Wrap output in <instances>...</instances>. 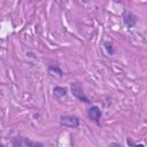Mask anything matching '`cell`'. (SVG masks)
I'll list each match as a JSON object with an SVG mask.
<instances>
[{
    "label": "cell",
    "mask_w": 147,
    "mask_h": 147,
    "mask_svg": "<svg viewBox=\"0 0 147 147\" xmlns=\"http://www.w3.org/2000/svg\"><path fill=\"white\" fill-rule=\"evenodd\" d=\"M49 71H51V72H52V71H56L60 76H62V71H61L57 67H49Z\"/></svg>",
    "instance_id": "cell-6"
},
{
    "label": "cell",
    "mask_w": 147,
    "mask_h": 147,
    "mask_svg": "<svg viewBox=\"0 0 147 147\" xmlns=\"http://www.w3.org/2000/svg\"><path fill=\"white\" fill-rule=\"evenodd\" d=\"M71 93H72V95H74L75 98H77V99L80 100V101H84V102H86V103H90V102H91L90 99L85 95V93H84L83 90L80 88V86L77 85V84H72V85H71Z\"/></svg>",
    "instance_id": "cell-1"
},
{
    "label": "cell",
    "mask_w": 147,
    "mask_h": 147,
    "mask_svg": "<svg viewBox=\"0 0 147 147\" xmlns=\"http://www.w3.org/2000/svg\"><path fill=\"white\" fill-rule=\"evenodd\" d=\"M61 124L70 126V127H77L79 125V119L76 116H62Z\"/></svg>",
    "instance_id": "cell-2"
},
{
    "label": "cell",
    "mask_w": 147,
    "mask_h": 147,
    "mask_svg": "<svg viewBox=\"0 0 147 147\" xmlns=\"http://www.w3.org/2000/svg\"><path fill=\"white\" fill-rule=\"evenodd\" d=\"M105 45H106V48H107V51H108V54H113V53H114V51H113L111 45H110L109 42H106Z\"/></svg>",
    "instance_id": "cell-7"
},
{
    "label": "cell",
    "mask_w": 147,
    "mask_h": 147,
    "mask_svg": "<svg viewBox=\"0 0 147 147\" xmlns=\"http://www.w3.org/2000/svg\"><path fill=\"white\" fill-rule=\"evenodd\" d=\"M53 92H54V95L56 98H62V96H64L67 94V88L65 87H61V86H55Z\"/></svg>",
    "instance_id": "cell-5"
},
{
    "label": "cell",
    "mask_w": 147,
    "mask_h": 147,
    "mask_svg": "<svg viewBox=\"0 0 147 147\" xmlns=\"http://www.w3.org/2000/svg\"><path fill=\"white\" fill-rule=\"evenodd\" d=\"M123 21L127 28H132L137 23V16L133 15L132 13H125V15L123 16Z\"/></svg>",
    "instance_id": "cell-3"
},
{
    "label": "cell",
    "mask_w": 147,
    "mask_h": 147,
    "mask_svg": "<svg viewBox=\"0 0 147 147\" xmlns=\"http://www.w3.org/2000/svg\"><path fill=\"white\" fill-rule=\"evenodd\" d=\"M109 147H122L119 144H117V142H111L110 145H109Z\"/></svg>",
    "instance_id": "cell-9"
},
{
    "label": "cell",
    "mask_w": 147,
    "mask_h": 147,
    "mask_svg": "<svg viewBox=\"0 0 147 147\" xmlns=\"http://www.w3.org/2000/svg\"><path fill=\"white\" fill-rule=\"evenodd\" d=\"M127 144H130L132 147H144V145H142V144H140V145H134L131 140H127Z\"/></svg>",
    "instance_id": "cell-8"
},
{
    "label": "cell",
    "mask_w": 147,
    "mask_h": 147,
    "mask_svg": "<svg viewBox=\"0 0 147 147\" xmlns=\"http://www.w3.org/2000/svg\"><path fill=\"white\" fill-rule=\"evenodd\" d=\"M88 117L91 118V119H93V121H95V122H98L99 121V118L101 117V110H100V108L99 107H96V106H92L90 109H88Z\"/></svg>",
    "instance_id": "cell-4"
}]
</instances>
